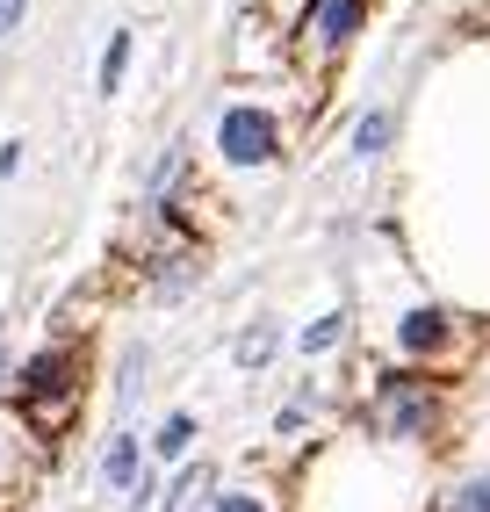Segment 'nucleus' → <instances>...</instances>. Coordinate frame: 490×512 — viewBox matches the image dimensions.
I'll return each instance as SVG.
<instances>
[{"label":"nucleus","mask_w":490,"mask_h":512,"mask_svg":"<svg viewBox=\"0 0 490 512\" xmlns=\"http://www.w3.org/2000/svg\"><path fill=\"white\" fill-rule=\"evenodd\" d=\"M217 145H224L231 166H260V159H274V116H267V109H224Z\"/></svg>","instance_id":"f257e3e1"},{"label":"nucleus","mask_w":490,"mask_h":512,"mask_svg":"<svg viewBox=\"0 0 490 512\" xmlns=\"http://www.w3.org/2000/svg\"><path fill=\"white\" fill-rule=\"evenodd\" d=\"M382 426L390 433H426L433 426V397L411 383V375H390L382 383Z\"/></svg>","instance_id":"f03ea898"},{"label":"nucleus","mask_w":490,"mask_h":512,"mask_svg":"<svg viewBox=\"0 0 490 512\" xmlns=\"http://www.w3.org/2000/svg\"><path fill=\"white\" fill-rule=\"evenodd\" d=\"M310 29H318L325 44H346L361 29V0H310Z\"/></svg>","instance_id":"7ed1b4c3"},{"label":"nucleus","mask_w":490,"mask_h":512,"mask_svg":"<svg viewBox=\"0 0 490 512\" xmlns=\"http://www.w3.org/2000/svg\"><path fill=\"white\" fill-rule=\"evenodd\" d=\"M65 390H73V361H65V354H37V361H29L22 397H65Z\"/></svg>","instance_id":"20e7f679"},{"label":"nucleus","mask_w":490,"mask_h":512,"mask_svg":"<svg viewBox=\"0 0 490 512\" xmlns=\"http://www.w3.org/2000/svg\"><path fill=\"white\" fill-rule=\"evenodd\" d=\"M397 339H404L411 354H433L440 339H447V318H440V311H411V318L397 325Z\"/></svg>","instance_id":"39448f33"},{"label":"nucleus","mask_w":490,"mask_h":512,"mask_svg":"<svg viewBox=\"0 0 490 512\" xmlns=\"http://www.w3.org/2000/svg\"><path fill=\"white\" fill-rule=\"evenodd\" d=\"M202 498H209V469L195 462V469H181V484L166 491V512H202Z\"/></svg>","instance_id":"423d86ee"},{"label":"nucleus","mask_w":490,"mask_h":512,"mask_svg":"<svg viewBox=\"0 0 490 512\" xmlns=\"http://www.w3.org/2000/svg\"><path fill=\"white\" fill-rule=\"evenodd\" d=\"M123 65H130V29H116L109 51H101V94H116V87H123Z\"/></svg>","instance_id":"0eeeda50"},{"label":"nucleus","mask_w":490,"mask_h":512,"mask_svg":"<svg viewBox=\"0 0 490 512\" xmlns=\"http://www.w3.org/2000/svg\"><path fill=\"white\" fill-rule=\"evenodd\" d=\"M109 484H116V491H130V484H137V440H130V433L109 448Z\"/></svg>","instance_id":"6e6552de"},{"label":"nucleus","mask_w":490,"mask_h":512,"mask_svg":"<svg viewBox=\"0 0 490 512\" xmlns=\"http://www.w3.org/2000/svg\"><path fill=\"white\" fill-rule=\"evenodd\" d=\"M188 440H195V419H188V412H173V419L159 426V455H188Z\"/></svg>","instance_id":"1a4fd4ad"},{"label":"nucleus","mask_w":490,"mask_h":512,"mask_svg":"<svg viewBox=\"0 0 490 512\" xmlns=\"http://www.w3.org/2000/svg\"><path fill=\"white\" fill-rule=\"evenodd\" d=\"M447 512H490V476H476V484H462Z\"/></svg>","instance_id":"9d476101"},{"label":"nucleus","mask_w":490,"mask_h":512,"mask_svg":"<svg viewBox=\"0 0 490 512\" xmlns=\"http://www.w3.org/2000/svg\"><path fill=\"white\" fill-rule=\"evenodd\" d=\"M382 138H390V116H368V123L354 130V145H361V152H382Z\"/></svg>","instance_id":"9b49d317"},{"label":"nucleus","mask_w":490,"mask_h":512,"mask_svg":"<svg viewBox=\"0 0 490 512\" xmlns=\"http://www.w3.org/2000/svg\"><path fill=\"white\" fill-rule=\"evenodd\" d=\"M332 339H339V318H325V325H310V332H303V347L318 354V347H332Z\"/></svg>","instance_id":"f8f14e48"},{"label":"nucleus","mask_w":490,"mask_h":512,"mask_svg":"<svg viewBox=\"0 0 490 512\" xmlns=\"http://www.w3.org/2000/svg\"><path fill=\"white\" fill-rule=\"evenodd\" d=\"M22 8H29V0H0V37H8V29L22 22Z\"/></svg>","instance_id":"ddd939ff"},{"label":"nucleus","mask_w":490,"mask_h":512,"mask_svg":"<svg viewBox=\"0 0 490 512\" xmlns=\"http://www.w3.org/2000/svg\"><path fill=\"white\" fill-rule=\"evenodd\" d=\"M217 512H260V505H253V498H224Z\"/></svg>","instance_id":"4468645a"}]
</instances>
